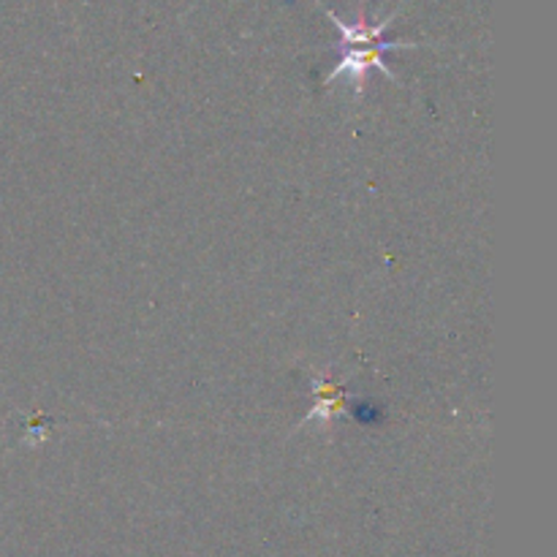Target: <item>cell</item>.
Masks as SVG:
<instances>
[{
    "instance_id": "2",
    "label": "cell",
    "mask_w": 557,
    "mask_h": 557,
    "mask_svg": "<svg viewBox=\"0 0 557 557\" xmlns=\"http://www.w3.org/2000/svg\"><path fill=\"white\" fill-rule=\"evenodd\" d=\"M313 408H310L308 417L299 422V428L308 422H315L319 419L321 424L332 422L335 417L346 413V389H343L341 381H332L330 375H313Z\"/></svg>"
},
{
    "instance_id": "1",
    "label": "cell",
    "mask_w": 557,
    "mask_h": 557,
    "mask_svg": "<svg viewBox=\"0 0 557 557\" xmlns=\"http://www.w3.org/2000/svg\"><path fill=\"white\" fill-rule=\"evenodd\" d=\"M419 47L417 41H379V44H368V47H337V63L332 65L330 76H326V85H332L341 76H348L357 90V96L364 92V82H368V71L375 69L381 71L384 76H389L392 82H397V76L392 74V69L386 65L384 54L389 49H413Z\"/></svg>"
}]
</instances>
